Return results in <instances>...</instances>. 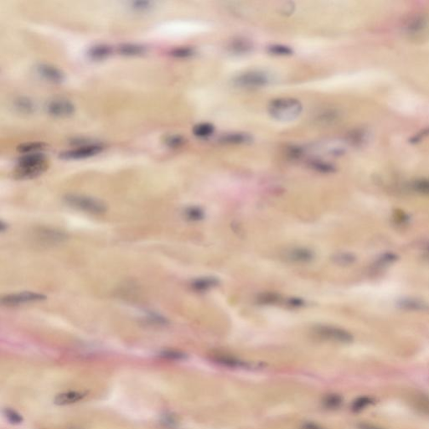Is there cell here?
Wrapping results in <instances>:
<instances>
[{
    "instance_id": "obj_29",
    "label": "cell",
    "mask_w": 429,
    "mask_h": 429,
    "mask_svg": "<svg viewBox=\"0 0 429 429\" xmlns=\"http://www.w3.org/2000/svg\"><path fill=\"white\" fill-rule=\"evenodd\" d=\"M171 54L174 57L188 58L195 54V50L191 47H179L173 50Z\"/></svg>"
},
{
    "instance_id": "obj_27",
    "label": "cell",
    "mask_w": 429,
    "mask_h": 429,
    "mask_svg": "<svg viewBox=\"0 0 429 429\" xmlns=\"http://www.w3.org/2000/svg\"><path fill=\"white\" fill-rule=\"evenodd\" d=\"M279 295L274 293H262L258 298V303L261 304H275L279 302Z\"/></svg>"
},
{
    "instance_id": "obj_32",
    "label": "cell",
    "mask_w": 429,
    "mask_h": 429,
    "mask_svg": "<svg viewBox=\"0 0 429 429\" xmlns=\"http://www.w3.org/2000/svg\"><path fill=\"white\" fill-rule=\"evenodd\" d=\"M185 214L191 220H201L204 216V213L198 207H190L185 212Z\"/></svg>"
},
{
    "instance_id": "obj_2",
    "label": "cell",
    "mask_w": 429,
    "mask_h": 429,
    "mask_svg": "<svg viewBox=\"0 0 429 429\" xmlns=\"http://www.w3.org/2000/svg\"><path fill=\"white\" fill-rule=\"evenodd\" d=\"M268 109L273 119L280 122H291L300 116L303 105L295 98H280L271 101Z\"/></svg>"
},
{
    "instance_id": "obj_1",
    "label": "cell",
    "mask_w": 429,
    "mask_h": 429,
    "mask_svg": "<svg viewBox=\"0 0 429 429\" xmlns=\"http://www.w3.org/2000/svg\"><path fill=\"white\" fill-rule=\"evenodd\" d=\"M47 168L48 161L43 153L26 154L19 158L14 176L19 179H32L44 173Z\"/></svg>"
},
{
    "instance_id": "obj_39",
    "label": "cell",
    "mask_w": 429,
    "mask_h": 429,
    "mask_svg": "<svg viewBox=\"0 0 429 429\" xmlns=\"http://www.w3.org/2000/svg\"><path fill=\"white\" fill-rule=\"evenodd\" d=\"M359 429H384L380 427L376 426L374 424H361L358 425Z\"/></svg>"
},
{
    "instance_id": "obj_22",
    "label": "cell",
    "mask_w": 429,
    "mask_h": 429,
    "mask_svg": "<svg viewBox=\"0 0 429 429\" xmlns=\"http://www.w3.org/2000/svg\"><path fill=\"white\" fill-rule=\"evenodd\" d=\"M400 306L405 309V310H416V311L423 310L424 311V310H428L427 304H424L423 302L419 301V300H416V299H404V300H402L401 304H400Z\"/></svg>"
},
{
    "instance_id": "obj_16",
    "label": "cell",
    "mask_w": 429,
    "mask_h": 429,
    "mask_svg": "<svg viewBox=\"0 0 429 429\" xmlns=\"http://www.w3.org/2000/svg\"><path fill=\"white\" fill-rule=\"evenodd\" d=\"M218 284L219 281L214 277H203L194 281L192 288L196 291H207Z\"/></svg>"
},
{
    "instance_id": "obj_15",
    "label": "cell",
    "mask_w": 429,
    "mask_h": 429,
    "mask_svg": "<svg viewBox=\"0 0 429 429\" xmlns=\"http://www.w3.org/2000/svg\"><path fill=\"white\" fill-rule=\"evenodd\" d=\"M253 47V43L249 40L241 37L234 39L229 45L230 52L236 54H247L252 52Z\"/></svg>"
},
{
    "instance_id": "obj_21",
    "label": "cell",
    "mask_w": 429,
    "mask_h": 429,
    "mask_svg": "<svg viewBox=\"0 0 429 429\" xmlns=\"http://www.w3.org/2000/svg\"><path fill=\"white\" fill-rule=\"evenodd\" d=\"M342 402V397L338 394H329L324 397L323 400V406L328 409H337L340 408Z\"/></svg>"
},
{
    "instance_id": "obj_5",
    "label": "cell",
    "mask_w": 429,
    "mask_h": 429,
    "mask_svg": "<svg viewBox=\"0 0 429 429\" xmlns=\"http://www.w3.org/2000/svg\"><path fill=\"white\" fill-rule=\"evenodd\" d=\"M313 331L323 340L334 342L348 344L353 340V336L350 332L334 326L317 325L313 328Z\"/></svg>"
},
{
    "instance_id": "obj_3",
    "label": "cell",
    "mask_w": 429,
    "mask_h": 429,
    "mask_svg": "<svg viewBox=\"0 0 429 429\" xmlns=\"http://www.w3.org/2000/svg\"><path fill=\"white\" fill-rule=\"evenodd\" d=\"M65 201L69 206L92 214H102L106 212L107 207L102 201L89 196L82 195H68Z\"/></svg>"
},
{
    "instance_id": "obj_4",
    "label": "cell",
    "mask_w": 429,
    "mask_h": 429,
    "mask_svg": "<svg viewBox=\"0 0 429 429\" xmlns=\"http://www.w3.org/2000/svg\"><path fill=\"white\" fill-rule=\"evenodd\" d=\"M271 82L268 74L261 71H246L238 75L233 80L236 87L245 89H254L267 87Z\"/></svg>"
},
{
    "instance_id": "obj_17",
    "label": "cell",
    "mask_w": 429,
    "mask_h": 429,
    "mask_svg": "<svg viewBox=\"0 0 429 429\" xmlns=\"http://www.w3.org/2000/svg\"><path fill=\"white\" fill-rule=\"evenodd\" d=\"M214 126L209 122H201L197 125L195 126L193 128V133L195 136L201 138V139H207L212 136L214 133Z\"/></svg>"
},
{
    "instance_id": "obj_26",
    "label": "cell",
    "mask_w": 429,
    "mask_h": 429,
    "mask_svg": "<svg viewBox=\"0 0 429 429\" xmlns=\"http://www.w3.org/2000/svg\"><path fill=\"white\" fill-rule=\"evenodd\" d=\"M185 141L186 140L184 137L181 136V135H177V134L168 136L164 140L166 145L169 148H172V149H178V148L182 147L185 144Z\"/></svg>"
},
{
    "instance_id": "obj_13",
    "label": "cell",
    "mask_w": 429,
    "mask_h": 429,
    "mask_svg": "<svg viewBox=\"0 0 429 429\" xmlns=\"http://www.w3.org/2000/svg\"><path fill=\"white\" fill-rule=\"evenodd\" d=\"M87 395L86 391H66L59 394L54 397V403L58 406L73 404L82 401L83 398L87 397Z\"/></svg>"
},
{
    "instance_id": "obj_8",
    "label": "cell",
    "mask_w": 429,
    "mask_h": 429,
    "mask_svg": "<svg viewBox=\"0 0 429 429\" xmlns=\"http://www.w3.org/2000/svg\"><path fill=\"white\" fill-rule=\"evenodd\" d=\"M429 27V19L424 15H417L411 18L405 25V32L412 38L421 37Z\"/></svg>"
},
{
    "instance_id": "obj_19",
    "label": "cell",
    "mask_w": 429,
    "mask_h": 429,
    "mask_svg": "<svg viewBox=\"0 0 429 429\" xmlns=\"http://www.w3.org/2000/svg\"><path fill=\"white\" fill-rule=\"evenodd\" d=\"M118 52L124 55H139L144 54L145 52V48L139 45H133V44H127L122 45L118 48Z\"/></svg>"
},
{
    "instance_id": "obj_20",
    "label": "cell",
    "mask_w": 429,
    "mask_h": 429,
    "mask_svg": "<svg viewBox=\"0 0 429 429\" xmlns=\"http://www.w3.org/2000/svg\"><path fill=\"white\" fill-rule=\"evenodd\" d=\"M411 190L417 193L429 195V179H419L413 180L409 185Z\"/></svg>"
},
{
    "instance_id": "obj_30",
    "label": "cell",
    "mask_w": 429,
    "mask_h": 429,
    "mask_svg": "<svg viewBox=\"0 0 429 429\" xmlns=\"http://www.w3.org/2000/svg\"><path fill=\"white\" fill-rule=\"evenodd\" d=\"M372 399L370 397H360L358 399H356L352 404V410L355 412H359V411L363 410L364 408H367V406L372 404Z\"/></svg>"
},
{
    "instance_id": "obj_31",
    "label": "cell",
    "mask_w": 429,
    "mask_h": 429,
    "mask_svg": "<svg viewBox=\"0 0 429 429\" xmlns=\"http://www.w3.org/2000/svg\"><path fill=\"white\" fill-rule=\"evenodd\" d=\"M16 107L20 111L27 113L34 110L32 102L27 98H19V100L16 101Z\"/></svg>"
},
{
    "instance_id": "obj_38",
    "label": "cell",
    "mask_w": 429,
    "mask_h": 429,
    "mask_svg": "<svg viewBox=\"0 0 429 429\" xmlns=\"http://www.w3.org/2000/svg\"><path fill=\"white\" fill-rule=\"evenodd\" d=\"M302 150L299 147H292L289 151V155L293 157L298 158L302 155Z\"/></svg>"
},
{
    "instance_id": "obj_14",
    "label": "cell",
    "mask_w": 429,
    "mask_h": 429,
    "mask_svg": "<svg viewBox=\"0 0 429 429\" xmlns=\"http://www.w3.org/2000/svg\"><path fill=\"white\" fill-rule=\"evenodd\" d=\"M220 143L225 144H247L253 142V137L245 133H231L220 137Z\"/></svg>"
},
{
    "instance_id": "obj_34",
    "label": "cell",
    "mask_w": 429,
    "mask_h": 429,
    "mask_svg": "<svg viewBox=\"0 0 429 429\" xmlns=\"http://www.w3.org/2000/svg\"><path fill=\"white\" fill-rule=\"evenodd\" d=\"M162 356L164 358L172 359V360H182L185 358V355L179 351H163Z\"/></svg>"
},
{
    "instance_id": "obj_23",
    "label": "cell",
    "mask_w": 429,
    "mask_h": 429,
    "mask_svg": "<svg viewBox=\"0 0 429 429\" xmlns=\"http://www.w3.org/2000/svg\"><path fill=\"white\" fill-rule=\"evenodd\" d=\"M46 145L42 143H28V144H22L19 147V152L23 155L26 154H32V153L42 152L45 150Z\"/></svg>"
},
{
    "instance_id": "obj_25",
    "label": "cell",
    "mask_w": 429,
    "mask_h": 429,
    "mask_svg": "<svg viewBox=\"0 0 429 429\" xmlns=\"http://www.w3.org/2000/svg\"><path fill=\"white\" fill-rule=\"evenodd\" d=\"M270 54H274V55H291L293 54V51L292 48L287 46H283V45H272L271 47L268 48Z\"/></svg>"
},
{
    "instance_id": "obj_24",
    "label": "cell",
    "mask_w": 429,
    "mask_h": 429,
    "mask_svg": "<svg viewBox=\"0 0 429 429\" xmlns=\"http://www.w3.org/2000/svg\"><path fill=\"white\" fill-rule=\"evenodd\" d=\"M310 165L314 169L317 170L321 173L323 174H329L335 171V168L334 165H332L331 163H327L324 161H314L311 162Z\"/></svg>"
},
{
    "instance_id": "obj_7",
    "label": "cell",
    "mask_w": 429,
    "mask_h": 429,
    "mask_svg": "<svg viewBox=\"0 0 429 429\" xmlns=\"http://www.w3.org/2000/svg\"><path fill=\"white\" fill-rule=\"evenodd\" d=\"M103 150L104 146H102L101 144H87L79 147L78 149L62 153L60 155V158L64 160H82L98 155Z\"/></svg>"
},
{
    "instance_id": "obj_6",
    "label": "cell",
    "mask_w": 429,
    "mask_h": 429,
    "mask_svg": "<svg viewBox=\"0 0 429 429\" xmlns=\"http://www.w3.org/2000/svg\"><path fill=\"white\" fill-rule=\"evenodd\" d=\"M45 299H46V297L41 293L23 292V293L6 295V296L2 298V301L1 302L5 306H19L22 304L41 301Z\"/></svg>"
},
{
    "instance_id": "obj_11",
    "label": "cell",
    "mask_w": 429,
    "mask_h": 429,
    "mask_svg": "<svg viewBox=\"0 0 429 429\" xmlns=\"http://www.w3.org/2000/svg\"><path fill=\"white\" fill-rule=\"evenodd\" d=\"M285 258L296 264H308L314 260L315 253L308 248L295 247L286 252Z\"/></svg>"
},
{
    "instance_id": "obj_18",
    "label": "cell",
    "mask_w": 429,
    "mask_h": 429,
    "mask_svg": "<svg viewBox=\"0 0 429 429\" xmlns=\"http://www.w3.org/2000/svg\"><path fill=\"white\" fill-rule=\"evenodd\" d=\"M111 53V48L108 46L105 45H98L95 47H92L90 49L88 54L90 57L94 60H102L104 58L108 56Z\"/></svg>"
},
{
    "instance_id": "obj_36",
    "label": "cell",
    "mask_w": 429,
    "mask_h": 429,
    "mask_svg": "<svg viewBox=\"0 0 429 429\" xmlns=\"http://www.w3.org/2000/svg\"><path fill=\"white\" fill-rule=\"evenodd\" d=\"M150 2H137V3H133V8H137L139 10L147 9V8L150 7Z\"/></svg>"
},
{
    "instance_id": "obj_40",
    "label": "cell",
    "mask_w": 429,
    "mask_h": 429,
    "mask_svg": "<svg viewBox=\"0 0 429 429\" xmlns=\"http://www.w3.org/2000/svg\"></svg>"
},
{
    "instance_id": "obj_10",
    "label": "cell",
    "mask_w": 429,
    "mask_h": 429,
    "mask_svg": "<svg viewBox=\"0 0 429 429\" xmlns=\"http://www.w3.org/2000/svg\"><path fill=\"white\" fill-rule=\"evenodd\" d=\"M36 71L41 77L52 83H60L65 78L64 73L60 69L47 64H40L37 65Z\"/></svg>"
},
{
    "instance_id": "obj_35",
    "label": "cell",
    "mask_w": 429,
    "mask_h": 429,
    "mask_svg": "<svg viewBox=\"0 0 429 429\" xmlns=\"http://www.w3.org/2000/svg\"><path fill=\"white\" fill-rule=\"evenodd\" d=\"M288 304L290 305L291 307L299 308L304 305V301L301 299H289Z\"/></svg>"
},
{
    "instance_id": "obj_28",
    "label": "cell",
    "mask_w": 429,
    "mask_h": 429,
    "mask_svg": "<svg viewBox=\"0 0 429 429\" xmlns=\"http://www.w3.org/2000/svg\"><path fill=\"white\" fill-rule=\"evenodd\" d=\"M3 415L10 424H14V425L20 424L23 422L22 416L19 413H17L16 411L12 410L10 408L4 409Z\"/></svg>"
},
{
    "instance_id": "obj_9",
    "label": "cell",
    "mask_w": 429,
    "mask_h": 429,
    "mask_svg": "<svg viewBox=\"0 0 429 429\" xmlns=\"http://www.w3.org/2000/svg\"><path fill=\"white\" fill-rule=\"evenodd\" d=\"M47 112L53 117H68L75 112V106L68 100L55 99L48 104Z\"/></svg>"
},
{
    "instance_id": "obj_12",
    "label": "cell",
    "mask_w": 429,
    "mask_h": 429,
    "mask_svg": "<svg viewBox=\"0 0 429 429\" xmlns=\"http://www.w3.org/2000/svg\"><path fill=\"white\" fill-rule=\"evenodd\" d=\"M214 360L218 364L221 365L223 367H229V368L248 369L251 367V365L248 364L246 361H242V360L230 356V355H225V354L214 355Z\"/></svg>"
},
{
    "instance_id": "obj_33",
    "label": "cell",
    "mask_w": 429,
    "mask_h": 429,
    "mask_svg": "<svg viewBox=\"0 0 429 429\" xmlns=\"http://www.w3.org/2000/svg\"><path fill=\"white\" fill-rule=\"evenodd\" d=\"M334 260L336 264L341 265H348L355 261V257L349 253H340L334 256Z\"/></svg>"
},
{
    "instance_id": "obj_37",
    "label": "cell",
    "mask_w": 429,
    "mask_h": 429,
    "mask_svg": "<svg viewBox=\"0 0 429 429\" xmlns=\"http://www.w3.org/2000/svg\"><path fill=\"white\" fill-rule=\"evenodd\" d=\"M302 429H325L323 427H321L319 424H315V423H306L302 427Z\"/></svg>"
}]
</instances>
